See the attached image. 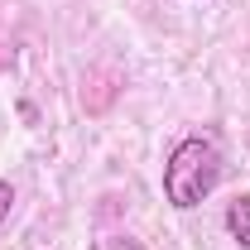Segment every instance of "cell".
<instances>
[{"label":"cell","mask_w":250,"mask_h":250,"mask_svg":"<svg viewBox=\"0 0 250 250\" xmlns=\"http://www.w3.org/2000/svg\"><path fill=\"white\" fill-rule=\"evenodd\" d=\"M226 231H231V241H236L241 250H250V192L226 207Z\"/></svg>","instance_id":"7a4b0ae2"},{"label":"cell","mask_w":250,"mask_h":250,"mask_svg":"<svg viewBox=\"0 0 250 250\" xmlns=\"http://www.w3.org/2000/svg\"><path fill=\"white\" fill-rule=\"evenodd\" d=\"M111 250H140V246H130V241H116V246H111Z\"/></svg>","instance_id":"277c9868"},{"label":"cell","mask_w":250,"mask_h":250,"mask_svg":"<svg viewBox=\"0 0 250 250\" xmlns=\"http://www.w3.org/2000/svg\"><path fill=\"white\" fill-rule=\"evenodd\" d=\"M221 183V149L207 135H188L173 145V154L164 164V202L168 207H197L202 197H212V188Z\"/></svg>","instance_id":"6da1fadb"},{"label":"cell","mask_w":250,"mask_h":250,"mask_svg":"<svg viewBox=\"0 0 250 250\" xmlns=\"http://www.w3.org/2000/svg\"><path fill=\"white\" fill-rule=\"evenodd\" d=\"M10 207H15V188H10L5 178H0V221L10 217Z\"/></svg>","instance_id":"3957f363"}]
</instances>
